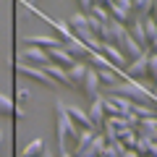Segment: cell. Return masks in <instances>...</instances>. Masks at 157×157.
<instances>
[{
  "label": "cell",
  "mask_w": 157,
  "mask_h": 157,
  "mask_svg": "<svg viewBox=\"0 0 157 157\" xmlns=\"http://www.w3.org/2000/svg\"><path fill=\"white\" fill-rule=\"evenodd\" d=\"M39 157H55V155H52V152H50V147H45V149H42V155H39Z\"/></svg>",
  "instance_id": "cell-26"
},
{
  "label": "cell",
  "mask_w": 157,
  "mask_h": 157,
  "mask_svg": "<svg viewBox=\"0 0 157 157\" xmlns=\"http://www.w3.org/2000/svg\"><path fill=\"white\" fill-rule=\"evenodd\" d=\"M63 47H66V52L73 58V60H81V58H86V55H89V47H86L84 42H78L76 37H73V39H68V42H63Z\"/></svg>",
  "instance_id": "cell-12"
},
{
  "label": "cell",
  "mask_w": 157,
  "mask_h": 157,
  "mask_svg": "<svg viewBox=\"0 0 157 157\" xmlns=\"http://www.w3.org/2000/svg\"><path fill=\"white\" fill-rule=\"evenodd\" d=\"M42 149H45V139H34V141H29V144L21 149V157H39Z\"/></svg>",
  "instance_id": "cell-16"
},
{
  "label": "cell",
  "mask_w": 157,
  "mask_h": 157,
  "mask_svg": "<svg viewBox=\"0 0 157 157\" xmlns=\"http://www.w3.org/2000/svg\"><path fill=\"white\" fill-rule=\"evenodd\" d=\"M45 73L55 81V84H63V86H73L71 84V78H68V71L60 66H55V63H50V66H45Z\"/></svg>",
  "instance_id": "cell-13"
},
{
  "label": "cell",
  "mask_w": 157,
  "mask_h": 157,
  "mask_svg": "<svg viewBox=\"0 0 157 157\" xmlns=\"http://www.w3.org/2000/svg\"><path fill=\"white\" fill-rule=\"evenodd\" d=\"M147 76H149V50H144L136 60H131L123 71V78H131V81H141Z\"/></svg>",
  "instance_id": "cell-3"
},
{
  "label": "cell",
  "mask_w": 157,
  "mask_h": 157,
  "mask_svg": "<svg viewBox=\"0 0 157 157\" xmlns=\"http://www.w3.org/2000/svg\"><path fill=\"white\" fill-rule=\"evenodd\" d=\"M47 58H50V63H55V66L66 68V71L73 66V63H76V60H73V58L66 52V47H63V45H58V47H50V50H47Z\"/></svg>",
  "instance_id": "cell-8"
},
{
  "label": "cell",
  "mask_w": 157,
  "mask_h": 157,
  "mask_svg": "<svg viewBox=\"0 0 157 157\" xmlns=\"http://www.w3.org/2000/svg\"><path fill=\"white\" fill-rule=\"evenodd\" d=\"M94 136H97V131L81 128V131H78V136H76V149H73L71 155H73V157H81V155H84V149L92 144V141H94Z\"/></svg>",
  "instance_id": "cell-10"
},
{
  "label": "cell",
  "mask_w": 157,
  "mask_h": 157,
  "mask_svg": "<svg viewBox=\"0 0 157 157\" xmlns=\"http://www.w3.org/2000/svg\"><path fill=\"white\" fill-rule=\"evenodd\" d=\"M16 71H18V73H26L29 78H34V81H39V84H45V86H55V81L45 73V68H37V66H32V63L18 60V63H16Z\"/></svg>",
  "instance_id": "cell-4"
},
{
  "label": "cell",
  "mask_w": 157,
  "mask_h": 157,
  "mask_svg": "<svg viewBox=\"0 0 157 157\" xmlns=\"http://www.w3.org/2000/svg\"><path fill=\"white\" fill-rule=\"evenodd\" d=\"M149 16L157 21V0H152V13H149Z\"/></svg>",
  "instance_id": "cell-25"
},
{
  "label": "cell",
  "mask_w": 157,
  "mask_h": 157,
  "mask_svg": "<svg viewBox=\"0 0 157 157\" xmlns=\"http://www.w3.org/2000/svg\"><path fill=\"white\" fill-rule=\"evenodd\" d=\"M16 100H18V102H29V100H32V92H29V86H24V84L16 86Z\"/></svg>",
  "instance_id": "cell-22"
},
{
  "label": "cell",
  "mask_w": 157,
  "mask_h": 157,
  "mask_svg": "<svg viewBox=\"0 0 157 157\" xmlns=\"http://www.w3.org/2000/svg\"><path fill=\"white\" fill-rule=\"evenodd\" d=\"M21 60H24V63H32V66H37V68H45V66H50L47 50H42V47H32V45H24Z\"/></svg>",
  "instance_id": "cell-6"
},
{
  "label": "cell",
  "mask_w": 157,
  "mask_h": 157,
  "mask_svg": "<svg viewBox=\"0 0 157 157\" xmlns=\"http://www.w3.org/2000/svg\"><path fill=\"white\" fill-rule=\"evenodd\" d=\"M131 113H134L139 121H141V118H152V115H155V110H152L149 105H136V102H134V107H131Z\"/></svg>",
  "instance_id": "cell-20"
},
{
  "label": "cell",
  "mask_w": 157,
  "mask_h": 157,
  "mask_svg": "<svg viewBox=\"0 0 157 157\" xmlns=\"http://www.w3.org/2000/svg\"><path fill=\"white\" fill-rule=\"evenodd\" d=\"M24 45H32V47H42V50H50V47H58L63 45L60 39H55L52 34H37V37H26Z\"/></svg>",
  "instance_id": "cell-11"
},
{
  "label": "cell",
  "mask_w": 157,
  "mask_h": 157,
  "mask_svg": "<svg viewBox=\"0 0 157 157\" xmlns=\"http://www.w3.org/2000/svg\"><path fill=\"white\" fill-rule=\"evenodd\" d=\"M86 71H89V63L76 60L71 68H68V78H71V84H81V81H84V76H86Z\"/></svg>",
  "instance_id": "cell-14"
},
{
  "label": "cell",
  "mask_w": 157,
  "mask_h": 157,
  "mask_svg": "<svg viewBox=\"0 0 157 157\" xmlns=\"http://www.w3.org/2000/svg\"><path fill=\"white\" fill-rule=\"evenodd\" d=\"M55 113H58V121H55L58 123V147H60V155H63V152H68V139H76L81 128L68 118L66 102H63L60 97L55 100Z\"/></svg>",
  "instance_id": "cell-1"
},
{
  "label": "cell",
  "mask_w": 157,
  "mask_h": 157,
  "mask_svg": "<svg viewBox=\"0 0 157 157\" xmlns=\"http://www.w3.org/2000/svg\"><path fill=\"white\" fill-rule=\"evenodd\" d=\"M100 52L110 60V66H115L118 71H126V66H128V58L123 55V50L118 45H107V42H102V47H100Z\"/></svg>",
  "instance_id": "cell-5"
},
{
  "label": "cell",
  "mask_w": 157,
  "mask_h": 157,
  "mask_svg": "<svg viewBox=\"0 0 157 157\" xmlns=\"http://www.w3.org/2000/svg\"><path fill=\"white\" fill-rule=\"evenodd\" d=\"M66 110H68V118H71L76 126H81V128H92V131H94V126H92V121H89V115H86V110H81L78 105H66Z\"/></svg>",
  "instance_id": "cell-9"
},
{
  "label": "cell",
  "mask_w": 157,
  "mask_h": 157,
  "mask_svg": "<svg viewBox=\"0 0 157 157\" xmlns=\"http://www.w3.org/2000/svg\"><path fill=\"white\" fill-rule=\"evenodd\" d=\"M144 32H147V42L152 37H157V21L152 16H144Z\"/></svg>",
  "instance_id": "cell-21"
},
{
  "label": "cell",
  "mask_w": 157,
  "mask_h": 157,
  "mask_svg": "<svg viewBox=\"0 0 157 157\" xmlns=\"http://www.w3.org/2000/svg\"><path fill=\"white\" fill-rule=\"evenodd\" d=\"M149 92H152V97H155V100H157V81H155V84H152V89H149Z\"/></svg>",
  "instance_id": "cell-27"
},
{
  "label": "cell",
  "mask_w": 157,
  "mask_h": 157,
  "mask_svg": "<svg viewBox=\"0 0 157 157\" xmlns=\"http://www.w3.org/2000/svg\"><path fill=\"white\" fill-rule=\"evenodd\" d=\"M3 139H6V134H3V131H0V144H3Z\"/></svg>",
  "instance_id": "cell-29"
},
{
  "label": "cell",
  "mask_w": 157,
  "mask_h": 157,
  "mask_svg": "<svg viewBox=\"0 0 157 157\" xmlns=\"http://www.w3.org/2000/svg\"><path fill=\"white\" fill-rule=\"evenodd\" d=\"M134 13L136 16H149L152 13V0H134Z\"/></svg>",
  "instance_id": "cell-17"
},
{
  "label": "cell",
  "mask_w": 157,
  "mask_h": 157,
  "mask_svg": "<svg viewBox=\"0 0 157 157\" xmlns=\"http://www.w3.org/2000/svg\"><path fill=\"white\" fill-rule=\"evenodd\" d=\"M149 78L157 81V52L149 50Z\"/></svg>",
  "instance_id": "cell-23"
},
{
  "label": "cell",
  "mask_w": 157,
  "mask_h": 157,
  "mask_svg": "<svg viewBox=\"0 0 157 157\" xmlns=\"http://www.w3.org/2000/svg\"><path fill=\"white\" fill-rule=\"evenodd\" d=\"M0 113H6V115H13V113H16L13 100H11L8 94H3V92H0Z\"/></svg>",
  "instance_id": "cell-18"
},
{
  "label": "cell",
  "mask_w": 157,
  "mask_h": 157,
  "mask_svg": "<svg viewBox=\"0 0 157 157\" xmlns=\"http://www.w3.org/2000/svg\"><path fill=\"white\" fill-rule=\"evenodd\" d=\"M118 139H121V144L126 147V149H136V128H121L118 131Z\"/></svg>",
  "instance_id": "cell-15"
},
{
  "label": "cell",
  "mask_w": 157,
  "mask_h": 157,
  "mask_svg": "<svg viewBox=\"0 0 157 157\" xmlns=\"http://www.w3.org/2000/svg\"><path fill=\"white\" fill-rule=\"evenodd\" d=\"M86 115H89V121H92V126H94V131L97 134H100V128H102V123H105V105H102V94L100 97H94V100L89 102V113H86Z\"/></svg>",
  "instance_id": "cell-7"
},
{
  "label": "cell",
  "mask_w": 157,
  "mask_h": 157,
  "mask_svg": "<svg viewBox=\"0 0 157 157\" xmlns=\"http://www.w3.org/2000/svg\"><path fill=\"white\" fill-rule=\"evenodd\" d=\"M92 16H94V18H100L102 24H107V21H110V13H107V8L102 6V3H94V6H92Z\"/></svg>",
  "instance_id": "cell-19"
},
{
  "label": "cell",
  "mask_w": 157,
  "mask_h": 157,
  "mask_svg": "<svg viewBox=\"0 0 157 157\" xmlns=\"http://www.w3.org/2000/svg\"><path fill=\"white\" fill-rule=\"evenodd\" d=\"M58 157H73V155H71V152H63V155H58Z\"/></svg>",
  "instance_id": "cell-28"
},
{
  "label": "cell",
  "mask_w": 157,
  "mask_h": 157,
  "mask_svg": "<svg viewBox=\"0 0 157 157\" xmlns=\"http://www.w3.org/2000/svg\"><path fill=\"white\" fill-rule=\"evenodd\" d=\"M102 6L107 8L110 18H115V21H121V24L128 26L131 16H134V0H105Z\"/></svg>",
  "instance_id": "cell-2"
},
{
  "label": "cell",
  "mask_w": 157,
  "mask_h": 157,
  "mask_svg": "<svg viewBox=\"0 0 157 157\" xmlns=\"http://www.w3.org/2000/svg\"><path fill=\"white\" fill-rule=\"evenodd\" d=\"M121 157H141V155L136 149H123V155H121Z\"/></svg>",
  "instance_id": "cell-24"
}]
</instances>
